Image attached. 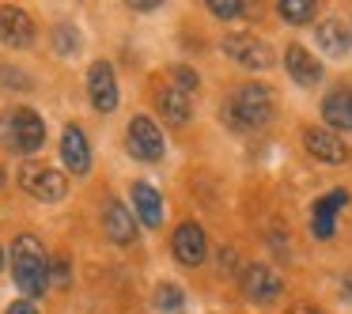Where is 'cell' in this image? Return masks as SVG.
Masks as SVG:
<instances>
[{"instance_id": "1", "label": "cell", "mask_w": 352, "mask_h": 314, "mask_svg": "<svg viewBox=\"0 0 352 314\" xmlns=\"http://www.w3.org/2000/svg\"><path fill=\"white\" fill-rule=\"evenodd\" d=\"M12 276L23 295H42L50 288V261L34 235H19L12 243Z\"/></svg>"}, {"instance_id": "2", "label": "cell", "mask_w": 352, "mask_h": 314, "mask_svg": "<svg viewBox=\"0 0 352 314\" xmlns=\"http://www.w3.org/2000/svg\"><path fill=\"white\" fill-rule=\"evenodd\" d=\"M223 117H228V125H235V129H243V133L261 129V125H269V117H273V91H265V87H258V84L239 87L228 99V106H223Z\"/></svg>"}, {"instance_id": "3", "label": "cell", "mask_w": 352, "mask_h": 314, "mask_svg": "<svg viewBox=\"0 0 352 314\" xmlns=\"http://www.w3.org/2000/svg\"><path fill=\"white\" fill-rule=\"evenodd\" d=\"M0 133H4V144H8L12 152H19V155H34L42 148V140H46L42 117L34 114V110H27V106H16V110H8V114L0 117Z\"/></svg>"}, {"instance_id": "4", "label": "cell", "mask_w": 352, "mask_h": 314, "mask_svg": "<svg viewBox=\"0 0 352 314\" xmlns=\"http://www.w3.org/2000/svg\"><path fill=\"white\" fill-rule=\"evenodd\" d=\"M19 186H23L34 201H61L65 190H69V182H65L61 170L46 167V163H23V170H19Z\"/></svg>"}, {"instance_id": "5", "label": "cell", "mask_w": 352, "mask_h": 314, "mask_svg": "<svg viewBox=\"0 0 352 314\" xmlns=\"http://www.w3.org/2000/svg\"><path fill=\"white\" fill-rule=\"evenodd\" d=\"M125 144H129V152L137 155V159L155 163V159L163 155V133H160V125H155L152 117L137 114V117L129 122V133H125Z\"/></svg>"}, {"instance_id": "6", "label": "cell", "mask_w": 352, "mask_h": 314, "mask_svg": "<svg viewBox=\"0 0 352 314\" xmlns=\"http://www.w3.org/2000/svg\"><path fill=\"white\" fill-rule=\"evenodd\" d=\"M223 54L235 65H243V69H269L273 65V49L261 38H254V34H228L223 38Z\"/></svg>"}, {"instance_id": "7", "label": "cell", "mask_w": 352, "mask_h": 314, "mask_svg": "<svg viewBox=\"0 0 352 314\" xmlns=\"http://www.w3.org/2000/svg\"><path fill=\"white\" fill-rule=\"evenodd\" d=\"M87 91H91V106L99 114H110L118 106V80L110 61H95L91 72H87Z\"/></svg>"}, {"instance_id": "8", "label": "cell", "mask_w": 352, "mask_h": 314, "mask_svg": "<svg viewBox=\"0 0 352 314\" xmlns=\"http://www.w3.org/2000/svg\"><path fill=\"white\" fill-rule=\"evenodd\" d=\"M0 42L12 49H27L34 42V19L23 8H0Z\"/></svg>"}, {"instance_id": "9", "label": "cell", "mask_w": 352, "mask_h": 314, "mask_svg": "<svg viewBox=\"0 0 352 314\" xmlns=\"http://www.w3.org/2000/svg\"><path fill=\"white\" fill-rule=\"evenodd\" d=\"M61 159L72 175H87L91 170V148H87V137L80 133V125H69L61 133Z\"/></svg>"}, {"instance_id": "10", "label": "cell", "mask_w": 352, "mask_h": 314, "mask_svg": "<svg viewBox=\"0 0 352 314\" xmlns=\"http://www.w3.org/2000/svg\"><path fill=\"white\" fill-rule=\"evenodd\" d=\"M175 258L182 261V265H201L208 254V243H205V231L197 227V223H182V227L175 231Z\"/></svg>"}, {"instance_id": "11", "label": "cell", "mask_w": 352, "mask_h": 314, "mask_svg": "<svg viewBox=\"0 0 352 314\" xmlns=\"http://www.w3.org/2000/svg\"><path fill=\"white\" fill-rule=\"evenodd\" d=\"M303 144H307V152H311L314 159H322V163H344L349 159L344 140L337 137V133H329V129H307Z\"/></svg>"}, {"instance_id": "12", "label": "cell", "mask_w": 352, "mask_h": 314, "mask_svg": "<svg viewBox=\"0 0 352 314\" xmlns=\"http://www.w3.org/2000/svg\"><path fill=\"white\" fill-rule=\"evenodd\" d=\"M102 227H107L110 243H118V246H129L133 238H137V216H133L125 205H118V201H110V205L102 208Z\"/></svg>"}, {"instance_id": "13", "label": "cell", "mask_w": 352, "mask_h": 314, "mask_svg": "<svg viewBox=\"0 0 352 314\" xmlns=\"http://www.w3.org/2000/svg\"><path fill=\"white\" fill-rule=\"evenodd\" d=\"M243 291L254 299V303H269V299L280 295V276L269 265H250L243 276Z\"/></svg>"}, {"instance_id": "14", "label": "cell", "mask_w": 352, "mask_h": 314, "mask_svg": "<svg viewBox=\"0 0 352 314\" xmlns=\"http://www.w3.org/2000/svg\"><path fill=\"white\" fill-rule=\"evenodd\" d=\"M133 216H140L144 227H160L163 223V201H160V193H155V186L133 182Z\"/></svg>"}, {"instance_id": "15", "label": "cell", "mask_w": 352, "mask_h": 314, "mask_svg": "<svg viewBox=\"0 0 352 314\" xmlns=\"http://www.w3.org/2000/svg\"><path fill=\"white\" fill-rule=\"evenodd\" d=\"M344 205H349V193H344V190L326 193V197L314 205V220H311L314 238H329V235H333V220H337V212H341Z\"/></svg>"}, {"instance_id": "16", "label": "cell", "mask_w": 352, "mask_h": 314, "mask_svg": "<svg viewBox=\"0 0 352 314\" xmlns=\"http://www.w3.org/2000/svg\"><path fill=\"white\" fill-rule=\"evenodd\" d=\"M284 69H288V76L296 80V84H303V87H311V84L322 80V65L314 61L303 46H288V54H284Z\"/></svg>"}, {"instance_id": "17", "label": "cell", "mask_w": 352, "mask_h": 314, "mask_svg": "<svg viewBox=\"0 0 352 314\" xmlns=\"http://www.w3.org/2000/svg\"><path fill=\"white\" fill-rule=\"evenodd\" d=\"M155 106H160V114L167 117L170 125H186L190 122V91H182V87H160V95H155Z\"/></svg>"}, {"instance_id": "18", "label": "cell", "mask_w": 352, "mask_h": 314, "mask_svg": "<svg viewBox=\"0 0 352 314\" xmlns=\"http://www.w3.org/2000/svg\"><path fill=\"white\" fill-rule=\"evenodd\" d=\"M322 117L333 129H352V87H337L322 102Z\"/></svg>"}, {"instance_id": "19", "label": "cell", "mask_w": 352, "mask_h": 314, "mask_svg": "<svg viewBox=\"0 0 352 314\" xmlns=\"http://www.w3.org/2000/svg\"><path fill=\"white\" fill-rule=\"evenodd\" d=\"M318 42H322V49H326V54H333V57L349 54V46H352V38L344 34V27L337 23V19H326V23L318 27Z\"/></svg>"}, {"instance_id": "20", "label": "cell", "mask_w": 352, "mask_h": 314, "mask_svg": "<svg viewBox=\"0 0 352 314\" xmlns=\"http://www.w3.org/2000/svg\"><path fill=\"white\" fill-rule=\"evenodd\" d=\"M155 311L160 314H182V288L160 284V288H155Z\"/></svg>"}, {"instance_id": "21", "label": "cell", "mask_w": 352, "mask_h": 314, "mask_svg": "<svg viewBox=\"0 0 352 314\" xmlns=\"http://www.w3.org/2000/svg\"><path fill=\"white\" fill-rule=\"evenodd\" d=\"M280 16L288 19V23H307V19L314 16V4H311V0H284Z\"/></svg>"}, {"instance_id": "22", "label": "cell", "mask_w": 352, "mask_h": 314, "mask_svg": "<svg viewBox=\"0 0 352 314\" xmlns=\"http://www.w3.org/2000/svg\"><path fill=\"white\" fill-rule=\"evenodd\" d=\"M208 12L220 16V19H235L239 12H243V4H239V0H208Z\"/></svg>"}, {"instance_id": "23", "label": "cell", "mask_w": 352, "mask_h": 314, "mask_svg": "<svg viewBox=\"0 0 352 314\" xmlns=\"http://www.w3.org/2000/svg\"><path fill=\"white\" fill-rule=\"evenodd\" d=\"M80 42H76V31H69V27H57V49L61 54H72Z\"/></svg>"}, {"instance_id": "24", "label": "cell", "mask_w": 352, "mask_h": 314, "mask_svg": "<svg viewBox=\"0 0 352 314\" xmlns=\"http://www.w3.org/2000/svg\"><path fill=\"white\" fill-rule=\"evenodd\" d=\"M50 273H54V280H57V284H69V261H65V258H57Z\"/></svg>"}, {"instance_id": "25", "label": "cell", "mask_w": 352, "mask_h": 314, "mask_svg": "<svg viewBox=\"0 0 352 314\" xmlns=\"http://www.w3.org/2000/svg\"><path fill=\"white\" fill-rule=\"evenodd\" d=\"M4 314H38V311H34V303H31V299H16V303H12Z\"/></svg>"}, {"instance_id": "26", "label": "cell", "mask_w": 352, "mask_h": 314, "mask_svg": "<svg viewBox=\"0 0 352 314\" xmlns=\"http://www.w3.org/2000/svg\"><path fill=\"white\" fill-rule=\"evenodd\" d=\"M288 314H318V311H314V306L311 303H299V306H292V311Z\"/></svg>"}, {"instance_id": "27", "label": "cell", "mask_w": 352, "mask_h": 314, "mask_svg": "<svg viewBox=\"0 0 352 314\" xmlns=\"http://www.w3.org/2000/svg\"><path fill=\"white\" fill-rule=\"evenodd\" d=\"M0 269H4V250H0Z\"/></svg>"}]
</instances>
